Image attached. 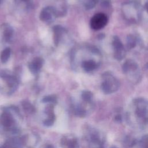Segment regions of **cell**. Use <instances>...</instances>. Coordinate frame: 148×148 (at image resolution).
<instances>
[{"instance_id": "cell-1", "label": "cell", "mask_w": 148, "mask_h": 148, "mask_svg": "<svg viewBox=\"0 0 148 148\" xmlns=\"http://www.w3.org/2000/svg\"><path fill=\"white\" fill-rule=\"evenodd\" d=\"M0 77L6 82L7 86L12 92L17 88L18 84V80L16 76L14 75L11 71L8 69L0 71Z\"/></svg>"}, {"instance_id": "cell-2", "label": "cell", "mask_w": 148, "mask_h": 148, "mask_svg": "<svg viewBox=\"0 0 148 148\" xmlns=\"http://www.w3.org/2000/svg\"><path fill=\"white\" fill-rule=\"evenodd\" d=\"M108 23L107 16L102 13L95 14L90 20V26L94 30L103 28Z\"/></svg>"}, {"instance_id": "cell-3", "label": "cell", "mask_w": 148, "mask_h": 148, "mask_svg": "<svg viewBox=\"0 0 148 148\" xmlns=\"http://www.w3.org/2000/svg\"><path fill=\"white\" fill-rule=\"evenodd\" d=\"M57 16V10L52 6L44 8L39 15L40 19L46 23H51Z\"/></svg>"}, {"instance_id": "cell-4", "label": "cell", "mask_w": 148, "mask_h": 148, "mask_svg": "<svg viewBox=\"0 0 148 148\" xmlns=\"http://www.w3.org/2000/svg\"><path fill=\"white\" fill-rule=\"evenodd\" d=\"M118 86L116 79L112 76H109L106 73L105 76V80L102 84V88L106 93H109L116 90Z\"/></svg>"}, {"instance_id": "cell-5", "label": "cell", "mask_w": 148, "mask_h": 148, "mask_svg": "<svg viewBox=\"0 0 148 148\" xmlns=\"http://www.w3.org/2000/svg\"><path fill=\"white\" fill-rule=\"evenodd\" d=\"M44 60L41 57H35L28 64V68L30 72L34 75L39 73L43 66Z\"/></svg>"}, {"instance_id": "cell-6", "label": "cell", "mask_w": 148, "mask_h": 148, "mask_svg": "<svg viewBox=\"0 0 148 148\" xmlns=\"http://www.w3.org/2000/svg\"><path fill=\"white\" fill-rule=\"evenodd\" d=\"M1 31L3 40L6 42H10L14 33L13 28L9 24L5 23L1 25Z\"/></svg>"}, {"instance_id": "cell-7", "label": "cell", "mask_w": 148, "mask_h": 148, "mask_svg": "<svg viewBox=\"0 0 148 148\" xmlns=\"http://www.w3.org/2000/svg\"><path fill=\"white\" fill-rule=\"evenodd\" d=\"M54 43L56 46H58L61 41L63 34L65 32V29L61 25H57L53 28Z\"/></svg>"}, {"instance_id": "cell-8", "label": "cell", "mask_w": 148, "mask_h": 148, "mask_svg": "<svg viewBox=\"0 0 148 148\" xmlns=\"http://www.w3.org/2000/svg\"><path fill=\"white\" fill-rule=\"evenodd\" d=\"M14 123V120L9 112H3L0 117V123L5 128L10 127Z\"/></svg>"}, {"instance_id": "cell-9", "label": "cell", "mask_w": 148, "mask_h": 148, "mask_svg": "<svg viewBox=\"0 0 148 148\" xmlns=\"http://www.w3.org/2000/svg\"><path fill=\"white\" fill-rule=\"evenodd\" d=\"M61 145L65 148H78V144L76 139L69 140L66 138H63L61 139Z\"/></svg>"}, {"instance_id": "cell-10", "label": "cell", "mask_w": 148, "mask_h": 148, "mask_svg": "<svg viewBox=\"0 0 148 148\" xmlns=\"http://www.w3.org/2000/svg\"><path fill=\"white\" fill-rule=\"evenodd\" d=\"M82 66L85 71L90 72L93 71L97 67V65L94 61L89 60L83 61L82 64Z\"/></svg>"}, {"instance_id": "cell-11", "label": "cell", "mask_w": 148, "mask_h": 148, "mask_svg": "<svg viewBox=\"0 0 148 148\" xmlns=\"http://www.w3.org/2000/svg\"><path fill=\"white\" fill-rule=\"evenodd\" d=\"M10 54H11V50L9 47H6L4 50H3L1 54V62L3 64L6 63L8 61L10 56Z\"/></svg>"}, {"instance_id": "cell-12", "label": "cell", "mask_w": 148, "mask_h": 148, "mask_svg": "<svg viewBox=\"0 0 148 148\" xmlns=\"http://www.w3.org/2000/svg\"><path fill=\"white\" fill-rule=\"evenodd\" d=\"M22 106L25 112L28 113H32L35 111L34 106L28 101H24L22 102Z\"/></svg>"}, {"instance_id": "cell-13", "label": "cell", "mask_w": 148, "mask_h": 148, "mask_svg": "<svg viewBox=\"0 0 148 148\" xmlns=\"http://www.w3.org/2000/svg\"><path fill=\"white\" fill-rule=\"evenodd\" d=\"M42 102L45 103H49L50 104L56 103L57 97L55 95H50L46 96L42 99Z\"/></svg>"}, {"instance_id": "cell-14", "label": "cell", "mask_w": 148, "mask_h": 148, "mask_svg": "<svg viewBox=\"0 0 148 148\" xmlns=\"http://www.w3.org/2000/svg\"><path fill=\"white\" fill-rule=\"evenodd\" d=\"M47 116H48V117L46 120H44L43 124L45 126L50 127V126H51L54 124L56 117H55V115H54V113L49 114Z\"/></svg>"}, {"instance_id": "cell-15", "label": "cell", "mask_w": 148, "mask_h": 148, "mask_svg": "<svg viewBox=\"0 0 148 148\" xmlns=\"http://www.w3.org/2000/svg\"><path fill=\"white\" fill-rule=\"evenodd\" d=\"M82 97L84 101H90L92 97V94L90 91H84L82 94Z\"/></svg>"}, {"instance_id": "cell-16", "label": "cell", "mask_w": 148, "mask_h": 148, "mask_svg": "<svg viewBox=\"0 0 148 148\" xmlns=\"http://www.w3.org/2000/svg\"><path fill=\"white\" fill-rule=\"evenodd\" d=\"M75 112H76V114H77V116H80V117L84 116L85 115V111L81 108L76 109Z\"/></svg>"}, {"instance_id": "cell-17", "label": "cell", "mask_w": 148, "mask_h": 148, "mask_svg": "<svg viewBox=\"0 0 148 148\" xmlns=\"http://www.w3.org/2000/svg\"><path fill=\"white\" fill-rule=\"evenodd\" d=\"M29 1L30 0H14V2L17 4L21 3H28Z\"/></svg>"}, {"instance_id": "cell-18", "label": "cell", "mask_w": 148, "mask_h": 148, "mask_svg": "<svg viewBox=\"0 0 148 148\" xmlns=\"http://www.w3.org/2000/svg\"><path fill=\"white\" fill-rule=\"evenodd\" d=\"M1 148H13V147L12 146V145L8 143H5Z\"/></svg>"}, {"instance_id": "cell-19", "label": "cell", "mask_w": 148, "mask_h": 148, "mask_svg": "<svg viewBox=\"0 0 148 148\" xmlns=\"http://www.w3.org/2000/svg\"><path fill=\"white\" fill-rule=\"evenodd\" d=\"M2 1H3V0H0V4L2 2Z\"/></svg>"}]
</instances>
